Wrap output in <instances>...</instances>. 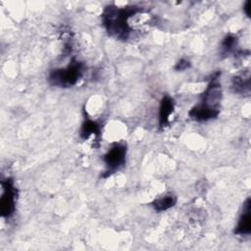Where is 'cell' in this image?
<instances>
[{"label":"cell","mask_w":251,"mask_h":251,"mask_svg":"<svg viewBox=\"0 0 251 251\" xmlns=\"http://www.w3.org/2000/svg\"><path fill=\"white\" fill-rule=\"evenodd\" d=\"M140 10L136 6L124 8L108 6L102 15L103 25L111 35L119 39H126L131 31L129 20Z\"/></svg>","instance_id":"1"},{"label":"cell","mask_w":251,"mask_h":251,"mask_svg":"<svg viewBox=\"0 0 251 251\" xmlns=\"http://www.w3.org/2000/svg\"><path fill=\"white\" fill-rule=\"evenodd\" d=\"M84 66L82 63L73 59L66 67L53 70L49 75V81L56 86L70 87L75 85L83 74Z\"/></svg>","instance_id":"2"},{"label":"cell","mask_w":251,"mask_h":251,"mask_svg":"<svg viewBox=\"0 0 251 251\" xmlns=\"http://www.w3.org/2000/svg\"><path fill=\"white\" fill-rule=\"evenodd\" d=\"M126 147L124 144L117 143L113 145L111 149H109V151L103 157L107 167V176H110L124 166L126 162Z\"/></svg>","instance_id":"3"},{"label":"cell","mask_w":251,"mask_h":251,"mask_svg":"<svg viewBox=\"0 0 251 251\" xmlns=\"http://www.w3.org/2000/svg\"><path fill=\"white\" fill-rule=\"evenodd\" d=\"M3 193L0 200L1 214L5 218H9L13 215L15 210L17 190L12 179L7 178L2 182Z\"/></svg>","instance_id":"4"},{"label":"cell","mask_w":251,"mask_h":251,"mask_svg":"<svg viewBox=\"0 0 251 251\" xmlns=\"http://www.w3.org/2000/svg\"><path fill=\"white\" fill-rule=\"evenodd\" d=\"M250 199L248 198L244 205H243V211L242 214L238 220V224L236 226V228L234 229L235 234L239 235H247L251 231V222H250Z\"/></svg>","instance_id":"5"},{"label":"cell","mask_w":251,"mask_h":251,"mask_svg":"<svg viewBox=\"0 0 251 251\" xmlns=\"http://www.w3.org/2000/svg\"><path fill=\"white\" fill-rule=\"evenodd\" d=\"M174 112V101L171 97L165 96L161 100L160 110H159V125L164 127L168 125L171 115Z\"/></svg>","instance_id":"6"},{"label":"cell","mask_w":251,"mask_h":251,"mask_svg":"<svg viewBox=\"0 0 251 251\" xmlns=\"http://www.w3.org/2000/svg\"><path fill=\"white\" fill-rule=\"evenodd\" d=\"M100 125L97 122H94L92 120H85L82 124L81 129H80V137L84 140L88 139L90 136H98L100 133Z\"/></svg>","instance_id":"7"},{"label":"cell","mask_w":251,"mask_h":251,"mask_svg":"<svg viewBox=\"0 0 251 251\" xmlns=\"http://www.w3.org/2000/svg\"><path fill=\"white\" fill-rule=\"evenodd\" d=\"M232 86L234 91L239 93H249L250 78L249 75H236L232 78Z\"/></svg>","instance_id":"8"},{"label":"cell","mask_w":251,"mask_h":251,"mask_svg":"<svg viewBox=\"0 0 251 251\" xmlns=\"http://www.w3.org/2000/svg\"><path fill=\"white\" fill-rule=\"evenodd\" d=\"M176 203V198L174 195H167L164 196L162 198H159L157 200H155L152 203V206L154 207V209L156 211L162 212V211H166L168 209H170L171 207H173Z\"/></svg>","instance_id":"9"},{"label":"cell","mask_w":251,"mask_h":251,"mask_svg":"<svg viewBox=\"0 0 251 251\" xmlns=\"http://www.w3.org/2000/svg\"><path fill=\"white\" fill-rule=\"evenodd\" d=\"M236 42H237V38L234 35L229 34V35L226 36L224 41H223V43H222L223 52L227 54L230 51H232L233 48L236 46Z\"/></svg>","instance_id":"10"},{"label":"cell","mask_w":251,"mask_h":251,"mask_svg":"<svg viewBox=\"0 0 251 251\" xmlns=\"http://www.w3.org/2000/svg\"><path fill=\"white\" fill-rule=\"evenodd\" d=\"M189 67V62L185 61V60H180L177 65L176 66V70L177 71H183L185 69H187Z\"/></svg>","instance_id":"11"},{"label":"cell","mask_w":251,"mask_h":251,"mask_svg":"<svg viewBox=\"0 0 251 251\" xmlns=\"http://www.w3.org/2000/svg\"><path fill=\"white\" fill-rule=\"evenodd\" d=\"M249 8H250V2L249 1H247L246 3H245V5H244V12H245V14L249 17V15H250V13H249Z\"/></svg>","instance_id":"12"}]
</instances>
